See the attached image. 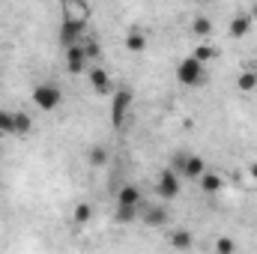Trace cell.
<instances>
[{
  "label": "cell",
  "mask_w": 257,
  "mask_h": 254,
  "mask_svg": "<svg viewBox=\"0 0 257 254\" xmlns=\"http://www.w3.org/2000/svg\"><path fill=\"white\" fill-rule=\"evenodd\" d=\"M194 57H197L200 63H209V60L215 57V48H209V45H197V51H194Z\"/></svg>",
  "instance_id": "obj_23"
},
{
  "label": "cell",
  "mask_w": 257,
  "mask_h": 254,
  "mask_svg": "<svg viewBox=\"0 0 257 254\" xmlns=\"http://www.w3.org/2000/svg\"><path fill=\"white\" fill-rule=\"evenodd\" d=\"M156 191H159V197H162V200H174V197L180 194V174H177L174 168H165V171L159 174Z\"/></svg>",
  "instance_id": "obj_4"
},
{
  "label": "cell",
  "mask_w": 257,
  "mask_h": 254,
  "mask_svg": "<svg viewBox=\"0 0 257 254\" xmlns=\"http://www.w3.org/2000/svg\"><path fill=\"white\" fill-rule=\"evenodd\" d=\"M144 48H147V36H144L141 30H128V33H126V51L141 54Z\"/></svg>",
  "instance_id": "obj_13"
},
{
  "label": "cell",
  "mask_w": 257,
  "mask_h": 254,
  "mask_svg": "<svg viewBox=\"0 0 257 254\" xmlns=\"http://www.w3.org/2000/svg\"><path fill=\"white\" fill-rule=\"evenodd\" d=\"M84 39H87V24H84V18H66L63 27H60V42L69 48V45H78V42H84Z\"/></svg>",
  "instance_id": "obj_3"
},
{
  "label": "cell",
  "mask_w": 257,
  "mask_h": 254,
  "mask_svg": "<svg viewBox=\"0 0 257 254\" xmlns=\"http://www.w3.org/2000/svg\"><path fill=\"white\" fill-rule=\"evenodd\" d=\"M90 84H93V90H96L99 96H105V93H111V90H114V81H111V75H108L102 66L90 69Z\"/></svg>",
  "instance_id": "obj_9"
},
{
  "label": "cell",
  "mask_w": 257,
  "mask_h": 254,
  "mask_svg": "<svg viewBox=\"0 0 257 254\" xmlns=\"http://www.w3.org/2000/svg\"><path fill=\"white\" fill-rule=\"evenodd\" d=\"M171 245L174 248H192V233L189 230H174L171 233Z\"/></svg>",
  "instance_id": "obj_18"
},
{
  "label": "cell",
  "mask_w": 257,
  "mask_h": 254,
  "mask_svg": "<svg viewBox=\"0 0 257 254\" xmlns=\"http://www.w3.org/2000/svg\"><path fill=\"white\" fill-rule=\"evenodd\" d=\"M138 212H141V206H117V221H135L138 218Z\"/></svg>",
  "instance_id": "obj_20"
},
{
  "label": "cell",
  "mask_w": 257,
  "mask_h": 254,
  "mask_svg": "<svg viewBox=\"0 0 257 254\" xmlns=\"http://www.w3.org/2000/svg\"><path fill=\"white\" fill-rule=\"evenodd\" d=\"M215 251H236V245H233V239H218Z\"/></svg>",
  "instance_id": "obj_24"
},
{
  "label": "cell",
  "mask_w": 257,
  "mask_h": 254,
  "mask_svg": "<svg viewBox=\"0 0 257 254\" xmlns=\"http://www.w3.org/2000/svg\"><path fill=\"white\" fill-rule=\"evenodd\" d=\"M203 171H206V162H203L200 156H192V153H189V159H186V168H183V174H180V177H186V180H197Z\"/></svg>",
  "instance_id": "obj_12"
},
{
  "label": "cell",
  "mask_w": 257,
  "mask_h": 254,
  "mask_svg": "<svg viewBox=\"0 0 257 254\" xmlns=\"http://www.w3.org/2000/svg\"><path fill=\"white\" fill-rule=\"evenodd\" d=\"M87 63H90V57H87V51H84L81 42L66 48V69H69L72 75H81V72L87 69Z\"/></svg>",
  "instance_id": "obj_6"
},
{
  "label": "cell",
  "mask_w": 257,
  "mask_h": 254,
  "mask_svg": "<svg viewBox=\"0 0 257 254\" xmlns=\"http://www.w3.org/2000/svg\"><path fill=\"white\" fill-rule=\"evenodd\" d=\"M251 27H254V18H251V12H236V15L230 18V36H233V39H242V36H248V33H251Z\"/></svg>",
  "instance_id": "obj_7"
},
{
  "label": "cell",
  "mask_w": 257,
  "mask_h": 254,
  "mask_svg": "<svg viewBox=\"0 0 257 254\" xmlns=\"http://www.w3.org/2000/svg\"><path fill=\"white\" fill-rule=\"evenodd\" d=\"M236 87H239L242 93L254 90V87H257V75H254V72H239V78H236Z\"/></svg>",
  "instance_id": "obj_19"
},
{
  "label": "cell",
  "mask_w": 257,
  "mask_h": 254,
  "mask_svg": "<svg viewBox=\"0 0 257 254\" xmlns=\"http://www.w3.org/2000/svg\"><path fill=\"white\" fill-rule=\"evenodd\" d=\"M197 183H200V189L206 191V194H218V191L224 189V180H221L218 174H212V171H203V174L197 177Z\"/></svg>",
  "instance_id": "obj_11"
},
{
  "label": "cell",
  "mask_w": 257,
  "mask_h": 254,
  "mask_svg": "<svg viewBox=\"0 0 257 254\" xmlns=\"http://www.w3.org/2000/svg\"><path fill=\"white\" fill-rule=\"evenodd\" d=\"M141 203H144V197H141V189L138 186L126 183L123 189L117 191V206H141Z\"/></svg>",
  "instance_id": "obj_10"
},
{
  "label": "cell",
  "mask_w": 257,
  "mask_h": 254,
  "mask_svg": "<svg viewBox=\"0 0 257 254\" xmlns=\"http://www.w3.org/2000/svg\"><path fill=\"white\" fill-rule=\"evenodd\" d=\"M248 177L257 183V162H251V165H248Z\"/></svg>",
  "instance_id": "obj_25"
},
{
  "label": "cell",
  "mask_w": 257,
  "mask_h": 254,
  "mask_svg": "<svg viewBox=\"0 0 257 254\" xmlns=\"http://www.w3.org/2000/svg\"><path fill=\"white\" fill-rule=\"evenodd\" d=\"M90 215H93V209H90V203H81V206L75 209V215H72V218H75L78 224H87V221H90Z\"/></svg>",
  "instance_id": "obj_22"
},
{
  "label": "cell",
  "mask_w": 257,
  "mask_h": 254,
  "mask_svg": "<svg viewBox=\"0 0 257 254\" xmlns=\"http://www.w3.org/2000/svg\"><path fill=\"white\" fill-rule=\"evenodd\" d=\"M200 3H209V0H200Z\"/></svg>",
  "instance_id": "obj_27"
},
{
  "label": "cell",
  "mask_w": 257,
  "mask_h": 254,
  "mask_svg": "<svg viewBox=\"0 0 257 254\" xmlns=\"http://www.w3.org/2000/svg\"><path fill=\"white\" fill-rule=\"evenodd\" d=\"M33 132V120L27 111H15V138H24Z\"/></svg>",
  "instance_id": "obj_15"
},
{
  "label": "cell",
  "mask_w": 257,
  "mask_h": 254,
  "mask_svg": "<svg viewBox=\"0 0 257 254\" xmlns=\"http://www.w3.org/2000/svg\"><path fill=\"white\" fill-rule=\"evenodd\" d=\"M192 30H194V36H200V39H206L209 33H212V21L206 18V15H197L192 21Z\"/></svg>",
  "instance_id": "obj_16"
},
{
  "label": "cell",
  "mask_w": 257,
  "mask_h": 254,
  "mask_svg": "<svg viewBox=\"0 0 257 254\" xmlns=\"http://www.w3.org/2000/svg\"><path fill=\"white\" fill-rule=\"evenodd\" d=\"M248 12H251V18H254V21H257V0H254V6H251Z\"/></svg>",
  "instance_id": "obj_26"
},
{
  "label": "cell",
  "mask_w": 257,
  "mask_h": 254,
  "mask_svg": "<svg viewBox=\"0 0 257 254\" xmlns=\"http://www.w3.org/2000/svg\"><path fill=\"white\" fill-rule=\"evenodd\" d=\"M128 105H132V93L128 90H117L114 93V102H111V123H114V129H120L126 123Z\"/></svg>",
  "instance_id": "obj_5"
},
{
  "label": "cell",
  "mask_w": 257,
  "mask_h": 254,
  "mask_svg": "<svg viewBox=\"0 0 257 254\" xmlns=\"http://www.w3.org/2000/svg\"><path fill=\"white\" fill-rule=\"evenodd\" d=\"M168 209L165 206H141V221L150 224V227H165L168 224Z\"/></svg>",
  "instance_id": "obj_8"
},
{
  "label": "cell",
  "mask_w": 257,
  "mask_h": 254,
  "mask_svg": "<svg viewBox=\"0 0 257 254\" xmlns=\"http://www.w3.org/2000/svg\"><path fill=\"white\" fill-rule=\"evenodd\" d=\"M177 81L180 84H186V87H197L200 81H203V63L197 60V57H186L183 63L177 66Z\"/></svg>",
  "instance_id": "obj_2"
},
{
  "label": "cell",
  "mask_w": 257,
  "mask_h": 254,
  "mask_svg": "<svg viewBox=\"0 0 257 254\" xmlns=\"http://www.w3.org/2000/svg\"><path fill=\"white\" fill-rule=\"evenodd\" d=\"M60 102H63V90H60L57 84L45 81V84H36V87H33V105H36L39 111H57Z\"/></svg>",
  "instance_id": "obj_1"
},
{
  "label": "cell",
  "mask_w": 257,
  "mask_h": 254,
  "mask_svg": "<svg viewBox=\"0 0 257 254\" xmlns=\"http://www.w3.org/2000/svg\"><path fill=\"white\" fill-rule=\"evenodd\" d=\"M186 159H189V153H183V150H180V153H174V156H171V165H168V168H174L177 174H183V168H186Z\"/></svg>",
  "instance_id": "obj_21"
},
{
  "label": "cell",
  "mask_w": 257,
  "mask_h": 254,
  "mask_svg": "<svg viewBox=\"0 0 257 254\" xmlns=\"http://www.w3.org/2000/svg\"><path fill=\"white\" fill-rule=\"evenodd\" d=\"M108 156H111V150H108V147H102V144L90 147V153H87V159H90V165H93V168H102V165H108Z\"/></svg>",
  "instance_id": "obj_14"
},
{
  "label": "cell",
  "mask_w": 257,
  "mask_h": 254,
  "mask_svg": "<svg viewBox=\"0 0 257 254\" xmlns=\"http://www.w3.org/2000/svg\"><path fill=\"white\" fill-rule=\"evenodd\" d=\"M0 135H15V111H0Z\"/></svg>",
  "instance_id": "obj_17"
}]
</instances>
